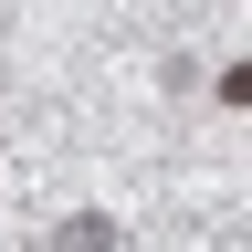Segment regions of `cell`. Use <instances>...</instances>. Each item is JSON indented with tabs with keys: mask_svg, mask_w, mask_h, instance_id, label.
<instances>
[{
	"mask_svg": "<svg viewBox=\"0 0 252 252\" xmlns=\"http://www.w3.org/2000/svg\"><path fill=\"white\" fill-rule=\"evenodd\" d=\"M220 94H231V105H252V63H231V74H220Z\"/></svg>",
	"mask_w": 252,
	"mask_h": 252,
	"instance_id": "7a4b0ae2",
	"label": "cell"
},
{
	"mask_svg": "<svg viewBox=\"0 0 252 252\" xmlns=\"http://www.w3.org/2000/svg\"><path fill=\"white\" fill-rule=\"evenodd\" d=\"M53 252H116V220H105V210H74V220H53Z\"/></svg>",
	"mask_w": 252,
	"mask_h": 252,
	"instance_id": "6da1fadb",
	"label": "cell"
}]
</instances>
